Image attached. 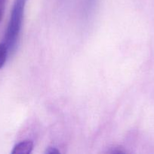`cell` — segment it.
I'll return each mask as SVG.
<instances>
[{
    "mask_svg": "<svg viewBox=\"0 0 154 154\" xmlns=\"http://www.w3.org/2000/svg\"><path fill=\"white\" fill-rule=\"evenodd\" d=\"M6 0H0V22L2 18L3 13H4L5 7Z\"/></svg>",
    "mask_w": 154,
    "mask_h": 154,
    "instance_id": "277c9868",
    "label": "cell"
},
{
    "mask_svg": "<svg viewBox=\"0 0 154 154\" xmlns=\"http://www.w3.org/2000/svg\"><path fill=\"white\" fill-rule=\"evenodd\" d=\"M45 153L48 154H52V153L54 154V153H60V151H59L57 148H55V147H48V148L46 150V152H45Z\"/></svg>",
    "mask_w": 154,
    "mask_h": 154,
    "instance_id": "5b68a950",
    "label": "cell"
},
{
    "mask_svg": "<svg viewBox=\"0 0 154 154\" xmlns=\"http://www.w3.org/2000/svg\"><path fill=\"white\" fill-rule=\"evenodd\" d=\"M27 0H14L3 43L8 50L9 54L16 48L22 28L24 8Z\"/></svg>",
    "mask_w": 154,
    "mask_h": 154,
    "instance_id": "6da1fadb",
    "label": "cell"
},
{
    "mask_svg": "<svg viewBox=\"0 0 154 154\" xmlns=\"http://www.w3.org/2000/svg\"><path fill=\"white\" fill-rule=\"evenodd\" d=\"M8 54V50L5 45L3 42L0 44V69L3 67V66L5 63Z\"/></svg>",
    "mask_w": 154,
    "mask_h": 154,
    "instance_id": "3957f363",
    "label": "cell"
},
{
    "mask_svg": "<svg viewBox=\"0 0 154 154\" xmlns=\"http://www.w3.org/2000/svg\"><path fill=\"white\" fill-rule=\"evenodd\" d=\"M33 148V143L30 140L21 141L14 147L11 153L13 154H30Z\"/></svg>",
    "mask_w": 154,
    "mask_h": 154,
    "instance_id": "7a4b0ae2",
    "label": "cell"
}]
</instances>
